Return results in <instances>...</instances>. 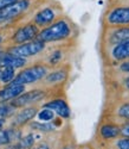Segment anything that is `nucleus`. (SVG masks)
<instances>
[{"label": "nucleus", "mask_w": 129, "mask_h": 149, "mask_svg": "<svg viewBox=\"0 0 129 149\" xmlns=\"http://www.w3.org/2000/svg\"><path fill=\"white\" fill-rule=\"evenodd\" d=\"M17 1H19V0H0V10H3L5 7H8L11 5H13Z\"/></svg>", "instance_id": "25"}, {"label": "nucleus", "mask_w": 129, "mask_h": 149, "mask_svg": "<svg viewBox=\"0 0 129 149\" xmlns=\"http://www.w3.org/2000/svg\"><path fill=\"white\" fill-rule=\"evenodd\" d=\"M0 74H1V69H0Z\"/></svg>", "instance_id": "32"}, {"label": "nucleus", "mask_w": 129, "mask_h": 149, "mask_svg": "<svg viewBox=\"0 0 129 149\" xmlns=\"http://www.w3.org/2000/svg\"><path fill=\"white\" fill-rule=\"evenodd\" d=\"M38 35V28L33 24H27L25 26L19 28L13 35V41L17 44H23L30 41H33Z\"/></svg>", "instance_id": "6"}, {"label": "nucleus", "mask_w": 129, "mask_h": 149, "mask_svg": "<svg viewBox=\"0 0 129 149\" xmlns=\"http://www.w3.org/2000/svg\"><path fill=\"white\" fill-rule=\"evenodd\" d=\"M129 40V28H122L116 30L113 35H111V43L115 44H120L122 42H126Z\"/></svg>", "instance_id": "13"}, {"label": "nucleus", "mask_w": 129, "mask_h": 149, "mask_svg": "<svg viewBox=\"0 0 129 149\" xmlns=\"http://www.w3.org/2000/svg\"><path fill=\"white\" fill-rule=\"evenodd\" d=\"M25 91V86L21 84H14L11 82L8 86H6L5 88L0 90V104L6 103L10 100H13L14 98L24 93Z\"/></svg>", "instance_id": "7"}, {"label": "nucleus", "mask_w": 129, "mask_h": 149, "mask_svg": "<svg viewBox=\"0 0 129 149\" xmlns=\"http://www.w3.org/2000/svg\"><path fill=\"white\" fill-rule=\"evenodd\" d=\"M101 135L104 139H107V140L114 139V137H116V136L120 135V128L119 127H115V125H110V124H107V125L102 127Z\"/></svg>", "instance_id": "14"}, {"label": "nucleus", "mask_w": 129, "mask_h": 149, "mask_svg": "<svg viewBox=\"0 0 129 149\" xmlns=\"http://www.w3.org/2000/svg\"><path fill=\"white\" fill-rule=\"evenodd\" d=\"M31 128L36 129V130H39V131H51V130L55 129V127L50 123H38V122L31 123Z\"/></svg>", "instance_id": "19"}, {"label": "nucleus", "mask_w": 129, "mask_h": 149, "mask_svg": "<svg viewBox=\"0 0 129 149\" xmlns=\"http://www.w3.org/2000/svg\"><path fill=\"white\" fill-rule=\"evenodd\" d=\"M0 42H1V36H0Z\"/></svg>", "instance_id": "31"}, {"label": "nucleus", "mask_w": 129, "mask_h": 149, "mask_svg": "<svg viewBox=\"0 0 129 149\" xmlns=\"http://www.w3.org/2000/svg\"><path fill=\"white\" fill-rule=\"evenodd\" d=\"M36 115H37V109H36V107L24 109L23 111H20V112L14 117V119H13V125H14V127L23 125V124H25V123H27L29 120H31Z\"/></svg>", "instance_id": "10"}, {"label": "nucleus", "mask_w": 129, "mask_h": 149, "mask_svg": "<svg viewBox=\"0 0 129 149\" xmlns=\"http://www.w3.org/2000/svg\"><path fill=\"white\" fill-rule=\"evenodd\" d=\"M8 143H11V140H10L7 130L6 131H0V146H5V144H8Z\"/></svg>", "instance_id": "21"}, {"label": "nucleus", "mask_w": 129, "mask_h": 149, "mask_svg": "<svg viewBox=\"0 0 129 149\" xmlns=\"http://www.w3.org/2000/svg\"><path fill=\"white\" fill-rule=\"evenodd\" d=\"M116 146L119 147V149H129V139L126 137V139H122V140H119Z\"/></svg>", "instance_id": "22"}, {"label": "nucleus", "mask_w": 129, "mask_h": 149, "mask_svg": "<svg viewBox=\"0 0 129 149\" xmlns=\"http://www.w3.org/2000/svg\"><path fill=\"white\" fill-rule=\"evenodd\" d=\"M70 35V26L65 20H58L54 23L45 29H43L40 32H38L36 38L38 41H42L44 43L46 42H56L68 38Z\"/></svg>", "instance_id": "1"}, {"label": "nucleus", "mask_w": 129, "mask_h": 149, "mask_svg": "<svg viewBox=\"0 0 129 149\" xmlns=\"http://www.w3.org/2000/svg\"><path fill=\"white\" fill-rule=\"evenodd\" d=\"M54 19H55V12L49 7L43 8L42 11H39L34 17L36 24L37 25H40V26H44V25H47V24H50V23H52Z\"/></svg>", "instance_id": "11"}, {"label": "nucleus", "mask_w": 129, "mask_h": 149, "mask_svg": "<svg viewBox=\"0 0 129 149\" xmlns=\"http://www.w3.org/2000/svg\"><path fill=\"white\" fill-rule=\"evenodd\" d=\"M126 86H127V88H129V78L126 79Z\"/></svg>", "instance_id": "30"}, {"label": "nucleus", "mask_w": 129, "mask_h": 149, "mask_svg": "<svg viewBox=\"0 0 129 149\" xmlns=\"http://www.w3.org/2000/svg\"><path fill=\"white\" fill-rule=\"evenodd\" d=\"M29 5H30V3L27 0H19V1H17L16 4L0 10V24L16 18L20 13H23L24 11H26Z\"/></svg>", "instance_id": "4"}, {"label": "nucleus", "mask_w": 129, "mask_h": 149, "mask_svg": "<svg viewBox=\"0 0 129 149\" xmlns=\"http://www.w3.org/2000/svg\"><path fill=\"white\" fill-rule=\"evenodd\" d=\"M120 116L122 117H126V118H129V104H124L121 106L120 111H119Z\"/></svg>", "instance_id": "23"}, {"label": "nucleus", "mask_w": 129, "mask_h": 149, "mask_svg": "<svg viewBox=\"0 0 129 149\" xmlns=\"http://www.w3.org/2000/svg\"><path fill=\"white\" fill-rule=\"evenodd\" d=\"M14 107L12 105H0V119H5L6 117L13 113Z\"/></svg>", "instance_id": "20"}, {"label": "nucleus", "mask_w": 129, "mask_h": 149, "mask_svg": "<svg viewBox=\"0 0 129 149\" xmlns=\"http://www.w3.org/2000/svg\"><path fill=\"white\" fill-rule=\"evenodd\" d=\"M111 24H129V7H121L114 10L108 16Z\"/></svg>", "instance_id": "9"}, {"label": "nucleus", "mask_w": 129, "mask_h": 149, "mask_svg": "<svg viewBox=\"0 0 129 149\" xmlns=\"http://www.w3.org/2000/svg\"><path fill=\"white\" fill-rule=\"evenodd\" d=\"M65 78H67V73L63 70H58V72H54L50 75H47L46 81L47 82H59V81H63Z\"/></svg>", "instance_id": "16"}, {"label": "nucleus", "mask_w": 129, "mask_h": 149, "mask_svg": "<svg viewBox=\"0 0 129 149\" xmlns=\"http://www.w3.org/2000/svg\"><path fill=\"white\" fill-rule=\"evenodd\" d=\"M120 134H122L123 136H126V137L129 139V123H126L120 129Z\"/></svg>", "instance_id": "26"}, {"label": "nucleus", "mask_w": 129, "mask_h": 149, "mask_svg": "<svg viewBox=\"0 0 129 149\" xmlns=\"http://www.w3.org/2000/svg\"><path fill=\"white\" fill-rule=\"evenodd\" d=\"M62 58V53L60 52H55L52 55H51V58H50V62L52 65H56L57 62H59Z\"/></svg>", "instance_id": "24"}, {"label": "nucleus", "mask_w": 129, "mask_h": 149, "mask_svg": "<svg viewBox=\"0 0 129 149\" xmlns=\"http://www.w3.org/2000/svg\"><path fill=\"white\" fill-rule=\"evenodd\" d=\"M1 69V74H0V81H3L5 84L12 82L14 79V68L12 67H3Z\"/></svg>", "instance_id": "15"}, {"label": "nucleus", "mask_w": 129, "mask_h": 149, "mask_svg": "<svg viewBox=\"0 0 129 149\" xmlns=\"http://www.w3.org/2000/svg\"><path fill=\"white\" fill-rule=\"evenodd\" d=\"M45 48V43L42 42V41H38V40H34V41H30V42H26V43H23V44H19L17 47H13L10 49V54L14 55V56H18V57H29V56H33L38 53H40L44 50Z\"/></svg>", "instance_id": "3"}, {"label": "nucleus", "mask_w": 129, "mask_h": 149, "mask_svg": "<svg viewBox=\"0 0 129 149\" xmlns=\"http://www.w3.org/2000/svg\"><path fill=\"white\" fill-rule=\"evenodd\" d=\"M37 116H38V118H39L40 120H43V122H50V120H52L55 118L54 111L50 110V109H46V107H44L39 113H37Z\"/></svg>", "instance_id": "17"}, {"label": "nucleus", "mask_w": 129, "mask_h": 149, "mask_svg": "<svg viewBox=\"0 0 129 149\" xmlns=\"http://www.w3.org/2000/svg\"><path fill=\"white\" fill-rule=\"evenodd\" d=\"M37 149H49V146L45 144V143H43V144H40L39 147H37Z\"/></svg>", "instance_id": "28"}, {"label": "nucleus", "mask_w": 129, "mask_h": 149, "mask_svg": "<svg viewBox=\"0 0 129 149\" xmlns=\"http://www.w3.org/2000/svg\"><path fill=\"white\" fill-rule=\"evenodd\" d=\"M121 69L123 72H129V62H124V63L121 66Z\"/></svg>", "instance_id": "27"}, {"label": "nucleus", "mask_w": 129, "mask_h": 149, "mask_svg": "<svg viewBox=\"0 0 129 149\" xmlns=\"http://www.w3.org/2000/svg\"><path fill=\"white\" fill-rule=\"evenodd\" d=\"M113 55L116 60L128 58L129 57V40L116 45L114 48V50H113Z\"/></svg>", "instance_id": "12"}, {"label": "nucleus", "mask_w": 129, "mask_h": 149, "mask_svg": "<svg viewBox=\"0 0 129 149\" xmlns=\"http://www.w3.org/2000/svg\"><path fill=\"white\" fill-rule=\"evenodd\" d=\"M44 94L45 93L40 90H33V91H30L27 93H21L20 95H18L17 98H14L13 100H12L11 105L14 109L16 107H23L25 105H29V104L40 100L42 98H44Z\"/></svg>", "instance_id": "5"}, {"label": "nucleus", "mask_w": 129, "mask_h": 149, "mask_svg": "<svg viewBox=\"0 0 129 149\" xmlns=\"http://www.w3.org/2000/svg\"><path fill=\"white\" fill-rule=\"evenodd\" d=\"M47 69L44 66H33L30 68H26L21 70L18 75L13 79L14 84H21V85H26V84H32L36 82L38 80L43 79L44 77H46Z\"/></svg>", "instance_id": "2"}, {"label": "nucleus", "mask_w": 129, "mask_h": 149, "mask_svg": "<svg viewBox=\"0 0 129 149\" xmlns=\"http://www.w3.org/2000/svg\"><path fill=\"white\" fill-rule=\"evenodd\" d=\"M33 142H34L33 135H27V136H25L24 139H21L17 144H18L19 149H29L33 146Z\"/></svg>", "instance_id": "18"}, {"label": "nucleus", "mask_w": 129, "mask_h": 149, "mask_svg": "<svg viewBox=\"0 0 129 149\" xmlns=\"http://www.w3.org/2000/svg\"><path fill=\"white\" fill-rule=\"evenodd\" d=\"M4 123H5V119H0V129L3 128V125H4Z\"/></svg>", "instance_id": "29"}, {"label": "nucleus", "mask_w": 129, "mask_h": 149, "mask_svg": "<svg viewBox=\"0 0 129 149\" xmlns=\"http://www.w3.org/2000/svg\"><path fill=\"white\" fill-rule=\"evenodd\" d=\"M44 107L52 110L54 112H56L62 118H69L70 117V109H69L68 104L64 100H62V99H57V100L50 102V103L45 104Z\"/></svg>", "instance_id": "8"}]
</instances>
